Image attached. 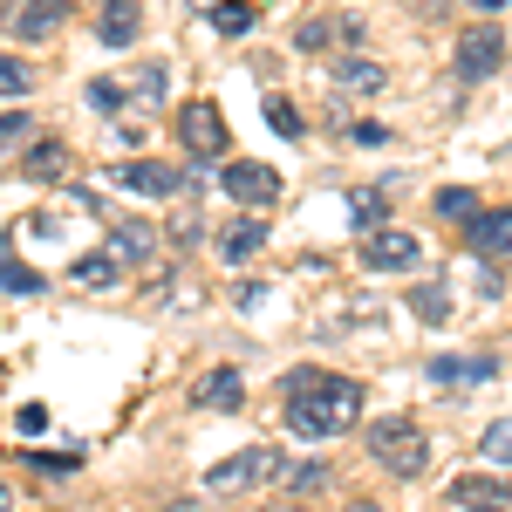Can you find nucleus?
Returning <instances> with one entry per match:
<instances>
[{"instance_id": "3", "label": "nucleus", "mask_w": 512, "mask_h": 512, "mask_svg": "<svg viewBox=\"0 0 512 512\" xmlns=\"http://www.w3.org/2000/svg\"><path fill=\"white\" fill-rule=\"evenodd\" d=\"M178 144L192 151L198 171L226 158V117H219V103H212V96H192V103L178 110Z\"/></svg>"}, {"instance_id": "28", "label": "nucleus", "mask_w": 512, "mask_h": 512, "mask_svg": "<svg viewBox=\"0 0 512 512\" xmlns=\"http://www.w3.org/2000/svg\"><path fill=\"white\" fill-rule=\"evenodd\" d=\"M321 485H328V465H321V458H308V465L287 472V492H294V499H308V492H321Z\"/></svg>"}, {"instance_id": "18", "label": "nucleus", "mask_w": 512, "mask_h": 512, "mask_svg": "<svg viewBox=\"0 0 512 512\" xmlns=\"http://www.w3.org/2000/svg\"><path fill=\"white\" fill-rule=\"evenodd\" d=\"M383 62H362V55H342V62H335V89H342V96H376V89H383Z\"/></svg>"}, {"instance_id": "24", "label": "nucleus", "mask_w": 512, "mask_h": 512, "mask_svg": "<svg viewBox=\"0 0 512 512\" xmlns=\"http://www.w3.org/2000/svg\"><path fill=\"white\" fill-rule=\"evenodd\" d=\"M478 451H485L492 465H512V417H499V424H485V431H478Z\"/></svg>"}, {"instance_id": "10", "label": "nucleus", "mask_w": 512, "mask_h": 512, "mask_svg": "<svg viewBox=\"0 0 512 512\" xmlns=\"http://www.w3.org/2000/svg\"><path fill=\"white\" fill-rule=\"evenodd\" d=\"M117 185L137 198H171L185 185V171L178 164H158V158H137V164H117Z\"/></svg>"}, {"instance_id": "23", "label": "nucleus", "mask_w": 512, "mask_h": 512, "mask_svg": "<svg viewBox=\"0 0 512 512\" xmlns=\"http://www.w3.org/2000/svg\"><path fill=\"white\" fill-rule=\"evenodd\" d=\"M410 315L431 321V328H437V321H451V294H444L437 280H431V287H417V294H410Z\"/></svg>"}, {"instance_id": "21", "label": "nucleus", "mask_w": 512, "mask_h": 512, "mask_svg": "<svg viewBox=\"0 0 512 512\" xmlns=\"http://www.w3.org/2000/svg\"><path fill=\"white\" fill-rule=\"evenodd\" d=\"M117 260H110V253H82L76 267H69V280H76V287H89V294H103V287H117Z\"/></svg>"}, {"instance_id": "26", "label": "nucleus", "mask_w": 512, "mask_h": 512, "mask_svg": "<svg viewBox=\"0 0 512 512\" xmlns=\"http://www.w3.org/2000/svg\"><path fill=\"white\" fill-rule=\"evenodd\" d=\"M212 28H219V35H246V28H253V7H246V0H219V7H212Z\"/></svg>"}, {"instance_id": "7", "label": "nucleus", "mask_w": 512, "mask_h": 512, "mask_svg": "<svg viewBox=\"0 0 512 512\" xmlns=\"http://www.w3.org/2000/svg\"><path fill=\"white\" fill-rule=\"evenodd\" d=\"M219 185H226V198L233 205H274L280 198V171L274 164H253V158H239L219 171Z\"/></svg>"}, {"instance_id": "19", "label": "nucleus", "mask_w": 512, "mask_h": 512, "mask_svg": "<svg viewBox=\"0 0 512 512\" xmlns=\"http://www.w3.org/2000/svg\"><path fill=\"white\" fill-rule=\"evenodd\" d=\"M260 246H267V219H233V226L219 233V253H226L233 267H239V260H253Z\"/></svg>"}, {"instance_id": "17", "label": "nucleus", "mask_w": 512, "mask_h": 512, "mask_svg": "<svg viewBox=\"0 0 512 512\" xmlns=\"http://www.w3.org/2000/svg\"><path fill=\"white\" fill-rule=\"evenodd\" d=\"M349 226H355L362 239L383 233V226H390V192H383V185H369V192H349Z\"/></svg>"}, {"instance_id": "14", "label": "nucleus", "mask_w": 512, "mask_h": 512, "mask_svg": "<svg viewBox=\"0 0 512 512\" xmlns=\"http://www.w3.org/2000/svg\"><path fill=\"white\" fill-rule=\"evenodd\" d=\"M69 164H76V151H69L62 137H41L35 151L21 158V178H28V185H55V178H69Z\"/></svg>"}, {"instance_id": "27", "label": "nucleus", "mask_w": 512, "mask_h": 512, "mask_svg": "<svg viewBox=\"0 0 512 512\" xmlns=\"http://www.w3.org/2000/svg\"><path fill=\"white\" fill-rule=\"evenodd\" d=\"M35 89V69L21 55H0V96H28Z\"/></svg>"}, {"instance_id": "22", "label": "nucleus", "mask_w": 512, "mask_h": 512, "mask_svg": "<svg viewBox=\"0 0 512 512\" xmlns=\"http://www.w3.org/2000/svg\"><path fill=\"white\" fill-rule=\"evenodd\" d=\"M431 205L444 212V219H451V226H472L478 212H485V205H478V192H465V185H444V192H437Z\"/></svg>"}, {"instance_id": "25", "label": "nucleus", "mask_w": 512, "mask_h": 512, "mask_svg": "<svg viewBox=\"0 0 512 512\" xmlns=\"http://www.w3.org/2000/svg\"><path fill=\"white\" fill-rule=\"evenodd\" d=\"M267 123H274L287 144H301V130H308V123H301V110H294L287 96H267Z\"/></svg>"}, {"instance_id": "29", "label": "nucleus", "mask_w": 512, "mask_h": 512, "mask_svg": "<svg viewBox=\"0 0 512 512\" xmlns=\"http://www.w3.org/2000/svg\"><path fill=\"white\" fill-rule=\"evenodd\" d=\"M0 294H41V274H35V267H14V260H0Z\"/></svg>"}, {"instance_id": "30", "label": "nucleus", "mask_w": 512, "mask_h": 512, "mask_svg": "<svg viewBox=\"0 0 512 512\" xmlns=\"http://www.w3.org/2000/svg\"><path fill=\"white\" fill-rule=\"evenodd\" d=\"M28 137H35V117H28V110H7V117H0V151L28 144Z\"/></svg>"}, {"instance_id": "5", "label": "nucleus", "mask_w": 512, "mask_h": 512, "mask_svg": "<svg viewBox=\"0 0 512 512\" xmlns=\"http://www.w3.org/2000/svg\"><path fill=\"white\" fill-rule=\"evenodd\" d=\"M417 233H403V226H383V233H369L362 246H355V260L369 267V274H410L417 267Z\"/></svg>"}, {"instance_id": "15", "label": "nucleus", "mask_w": 512, "mask_h": 512, "mask_svg": "<svg viewBox=\"0 0 512 512\" xmlns=\"http://www.w3.org/2000/svg\"><path fill=\"white\" fill-rule=\"evenodd\" d=\"M137 28H144L137 0H103V21H96V41H103V48H130Z\"/></svg>"}, {"instance_id": "9", "label": "nucleus", "mask_w": 512, "mask_h": 512, "mask_svg": "<svg viewBox=\"0 0 512 512\" xmlns=\"http://www.w3.org/2000/svg\"><path fill=\"white\" fill-rule=\"evenodd\" d=\"M444 506L451 512H512V478H458L451 492H444Z\"/></svg>"}, {"instance_id": "20", "label": "nucleus", "mask_w": 512, "mask_h": 512, "mask_svg": "<svg viewBox=\"0 0 512 512\" xmlns=\"http://www.w3.org/2000/svg\"><path fill=\"white\" fill-rule=\"evenodd\" d=\"M335 35L355 41L362 28H355V21H301V28H294V48H301V55H321V48H328Z\"/></svg>"}, {"instance_id": "4", "label": "nucleus", "mask_w": 512, "mask_h": 512, "mask_svg": "<svg viewBox=\"0 0 512 512\" xmlns=\"http://www.w3.org/2000/svg\"><path fill=\"white\" fill-rule=\"evenodd\" d=\"M287 472H294V465L280 458L274 444H253V451L212 465V492H253V485H274V478H287Z\"/></svg>"}, {"instance_id": "36", "label": "nucleus", "mask_w": 512, "mask_h": 512, "mask_svg": "<svg viewBox=\"0 0 512 512\" xmlns=\"http://www.w3.org/2000/svg\"><path fill=\"white\" fill-rule=\"evenodd\" d=\"M342 512H383V506H376V499H349Z\"/></svg>"}, {"instance_id": "12", "label": "nucleus", "mask_w": 512, "mask_h": 512, "mask_svg": "<svg viewBox=\"0 0 512 512\" xmlns=\"http://www.w3.org/2000/svg\"><path fill=\"white\" fill-rule=\"evenodd\" d=\"M192 403H198V410H239V403H246V376H239L233 362H219V369L198 376Z\"/></svg>"}, {"instance_id": "13", "label": "nucleus", "mask_w": 512, "mask_h": 512, "mask_svg": "<svg viewBox=\"0 0 512 512\" xmlns=\"http://www.w3.org/2000/svg\"><path fill=\"white\" fill-rule=\"evenodd\" d=\"M69 7H76V0H21L7 21H14V35H21V41H48L62 21H69Z\"/></svg>"}, {"instance_id": "38", "label": "nucleus", "mask_w": 512, "mask_h": 512, "mask_svg": "<svg viewBox=\"0 0 512 512\" xmlns=\"http://www.w3.org/2000/svg\"><path fill=\"white\" fill-rule=\"evenodd\" d=\"M0 512H14V485L7 478H0Z\"/></svg>"}, {"instance_id": "2", "label": "nucleus", "mask_w": 512, "mask_h": 512, "mask_svg": "<svg viewBox=\"0 0 512 512\" xmlns=\"http://www.w3.org/2000/svg\"><path fill=\"white\" fill-rule=\"evenodd\" d=\"M362 437H369V458L396 478H417L431 465V437H424V424H410V417H376Z\"/></svg>"}, {"instance_id": "35", "label": "nucleus", "mask_w": 512, "mask_h": 512, "mask_svg": "<svg viewBox=\"0 0 512 512\" xmlns=\"http://www.w3.org/2000/svg\"><path fill=\"white\" fill-rule=\"evenodd\" d=\"M171 239L192 246V239H198V212H178V219H171Z\"/></svg>"}, {"instance_id": "11", "label": "nucleus", "mask_w": 512, "mask_h": 512, "mask_svg": "<svg viewBox=\"0 0 512 512\" xmlns=\"http://www.w3.org/2000/svg\"><path fill=\"white\" fill-rule=\"evenodd\" d=\"M465 246H472L478 260H512V205L478 212L472 226H465Z\"/></svg>"}, {"instance_id": "1", "label": "nucleus", "mask_w": 512, "mask_h": 512, "mask_svg": "<svg viewBox=\"0 0 512 512\" xmlns=\"http://www.w3.org/2000/svg\"><path fill=\"white\" fill-rule=\"evenodd\" d=\"M280 410H287V431L321 444V437H342L362 417V383L335 376V369H294L280 383Z\"/></svg>"}, {"instance_id": "34", "label": "nucleus", "mask_w": 512, "mask_h": 512, "mask_svg": "<svg viewBox=\"0 0 512 512\" xmlns=\"http://www.w3.org/2000/svg\"><path fill=\"white\" fill-rule=\"evenodd\" d=\"M14 431H21V437H41V431H48V410H41V403H21V417H14Z\"/></svg>"}, {"instance_id": "31", "label": "nucleus", "mask_w": 512, "mask_h": 512, "mask_svg": "<svg viewBox=\"0 0 512 512\" xmlns=\"http://www.w3.org/2000/svg\"><path fill=\"white\" fill-rule=\"evenodd\" d=\"M28 465L48 472V478H62V472H76V465H82V451H28Z\"/></svg>"}, {"instance_id": "37", "label": "nucleus", "mask_w": 512, "mask_h": 512, "mask_svg": "<svg viewBox=\"0 0 512 512\" xmlns=\"http://www.w3.org/2000/svg\"><path fill=\"white\" fill-rule=\"evenodd\" d=\"M478 14H499V7H512V0H472Z\"/></svg>"}, {"instance_id": "8", "label": "nucleus", "mask_w": 512, "mask_h": 512, "mask_svg": "<svg viewBox=\"0 0 512 512\" xmlns=\"http://www.w3.org/2000/svg\"><path fill=\"white\" fill-rule=\"evenodd\" d=\"M424 376H431L437 390H478V383L499 376V362H492V355H431Z\"/></svg>"}, {"instance_id": "33", "label": "nucleus", "mask_w": 512, "mask_h": 512, "mask_svg": "<svg viewBox=\"0 0 512 512\" xmlns=\"http://www.w3.org/2000/svg\"><path fill=\"white\" fill-rule=\"evenodd\" d=\"M137 96H144V103H158V96H164V69H158V62L137 69Z\"/></svg>"}, {"instance_id": "6", "label": "nucleus", "mask_w": 512, "mask_h": 512, "mask_svg": "<svg viewBox=\"0 0 512 512\" xmlns=\"http://www.w3.org/2000/svg\"><path fill=\"white\" fill-rule=\"evenodd\" d=\"M458 82H485V76H499L506 69V35L499 28H472V35H458Z\"/></svg>"}, {"instance_id": "32", "label": "nucleus", "mask_w": 512, "mask_h": 512, "mask_svg": "<svg viewBox=\"0 0 512 512\" xmlns=\"http://www.w3.org/2000/svg\"><path fill=\"white\" fill-rule=\"evenodd\" d=\"M89 103H96V110H103V117H117V110H123V82L96 76V82H89Z\"/></svg>"}, {"instance_id": "16", "label": "nucleus", "mask_w": 512, "mask_h": 512, "mask_svg": "<svg viewBox=\"0 0 512 512\" xmlns=\"http://www.w3.org/2000/svg\"><path fill=\"white\" fill-rule=\"evenodd\" d=\"M103 253H110V260H117V267H144V260H151V253H158V233H151V226H137V219H130V226H117V233H110V246H103Z\"/></svg>"}]
</instances>
